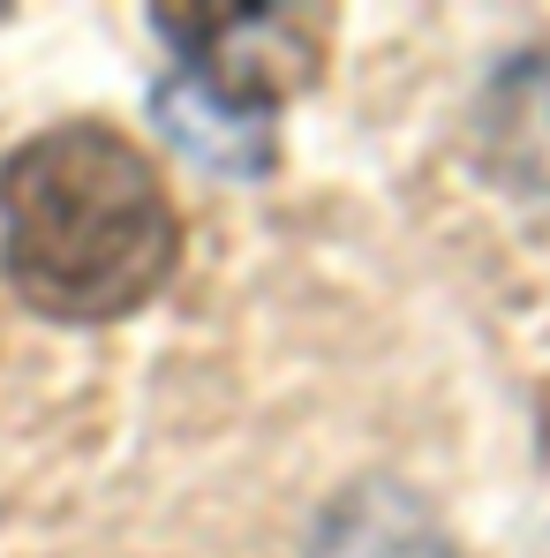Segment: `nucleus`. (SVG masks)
Instances as JSON below:
<instances>
[{"instance_id":"7ed1b4c3","label":"nucleus","mask_w":550,"mask_h":558,"mask_svg":"<svg viewBox=\"0 0 550 558\" xmlns=\"http://www.w3.org/2000/svg\"><path fill=\"white\" fill-rule=\"evenodd\" d=\"M543 423H550V400H543Z\"/></svg>"},{"instance_id":"f03ea898","label":"nucleus","mask_w":550,"mask_h":558,"mask_svg":"<svg viewBox=\"0 0 550 558\" xmlns=\"http://www.w3.org/2000/svg\"><path fill=\"white\" fill-rule=\"evenodd\" d=\"M167 31L188 53V69L211 84L219 106H272L279 92L317 76V15L294 8H159Z\"/></svg>"},{"instance_id":"f257e3e1","label":"nucleus","mask_w":550,"mask_h":558,"mask_svg":"<svg viewBox=\"0 0 550 558\" xmlns=\"http://www.w3.org/2000/svg\"><path fill=\"white\" fill-rule=\"evenodd\" d=\"M0 265L38 317L113 325L182 265L159 167L106 121H53L0 167Z\"/></svg>"}]
</instances>
